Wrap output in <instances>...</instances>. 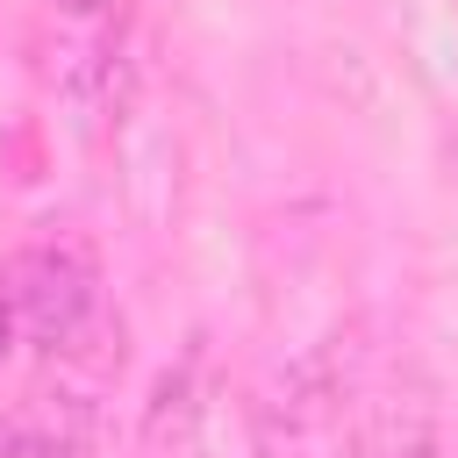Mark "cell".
I'll use <instances>...</instances> for the list:
<instances>
[{
	"label": "cell",
	"mask_w": 458,
	"mask_h": 458,
	"mask_svg": "<svg viewBox=\"0 0 458 458\" xmlns=\"http://www.w3.org/2000/svg\"><path fill=\"white\" fill-rule=\"evenodd\" d=\"M0 458H72V444H64V437H29V429H14V437H0Z\"/></svg>",
	"instance_id": "3"
},
{
	"label": "cell",
	"mask_w": 458,
	"mask_h": 458,
	"mask_svg": "<svg viewBox=\"0 0 458 458\" xmlns=\"http://www.w3.org/2000/svg\"><path fill=\"white\" fill-rule=\"evenodd\" d=\"M0 293H7V315H14V329L29 336V344H72L79 329H86V315H93V265L79 258V250H57V243H43V250H21L7 272H0Z\"/></svg>",
	"instance_id": "1"
},
{
	"label": "cell",
	"mask_w": 458,
	"mask_h": 458,
	"mask_svg": "<svg viewBox=\"0 0 458 458\" xmlns=\"http://www.w3.org/2000/svg\"><path fill=\"white\" fill-rule=\"evenodd\" d=\"M351 458H437V415H429V401H386V408H372V422L358 429Z\"/></svg>",
	"instance_id": "2"
}]
</instances>
